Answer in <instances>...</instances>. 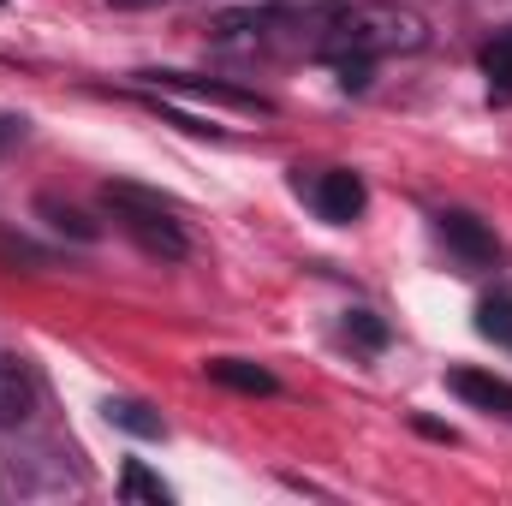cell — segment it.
<instances>
[{
    "instance_id": "obj_1",
    "label": "cell",
    "mask_w": 512,
    "mask_h": 506,
    "mask_svg": "<svg viewBox=\"0 0 512 506\" xmlns=\"http://www.w3.org/2000/svg\"><path fill=\"white\" fill-rule=\"evenodd\" d=\"M429 42V24L411 12V6H393V0H358V6H340L322 36H316V54L334 66V60H387V54H417Z\"/></svg>"
},
{
    "instance_id": "obj_2",
    "label": "cell",
    "mask_w": 512,
    "mask_h": 506,
    "mask_svg": "<svg viewBox=\"0 0 512 506\" xmlns=\"http://www.w3.org/2000/svg\"><path fill=\"white\" fill-rule=\"evenodd\" d=\"M102 203H108V215L120 221V233H126V239H137L149 256H161V262H179V256L191 251L179 209H173V203H161L155 191L114 179V185H102Z\"/></svg>"
},
{
    "instance_id": "obj_3",
    "label": "cell",
    "mask_w": 512,
    "mask_h": 506,
    "mask_svg": "<svg viewBox=\"0 0 512 506\" xmlns=\"http://www.w3.org/2000/svg\"><path fill=\"white\" fill-rule=\"evenodd\" d=\"M310 18L292 6H239L215 18V42L233 54H286V48H316V36H304Z\"/></svg>"
},
{
    "instance_id": "obj_4",
    "label": "cell",
    "mask_w": 512,
    "mask_h": 506,
    "mask_svg": "<svg viewBox=\"0 0 512 506\" xmlns=\"http://www.w3.org/2000/svg\"><path fill=\"white\" fill-rule=\"evenodd\" d=\"M298 197L316 209V221H328V227H352L358 215H364V203H370V191H364V179L352 173V167H316V173H298Z\"/></svg>"
},
{
    "instance_id": "obj_5",
    "label": "cell",
    "mask_w": 512,
    "mask_h": 506,
    "mask_svg": "<svg viewBox=\"0 0 512 506\" xmlns=\"http://www.w3.org/2000/svg\"><path fill=\"white\" fill-rule=\"evenodd\" d=\"M435 233H441L447 251L459 256V268H495V262H501V239H495L477 215H465V209L435 215Z\"/></svg>"
},
{
    "instance_id": "obj_6",
    "label": "cell",
    "mask_w": 512,
    "mask_h": 506,
    "mask_svg": "<svg viewBox=\"0 0 512 506\" xmlns=\"http://www.w3.org/2000/svg\"><path fill=\"white\" fill-rule=\"evenodd\" d=\"M143 78H155V84H167V90H185V96H209V102L239 108V114H274L268 96L239 90V84H209V78H197V72H143Z\"/></svg>"
},
{
    "instance_id": "obj_7",
    "label": "cell",
    "mask_w": 512,
    "mask_h": 506,
    "mask_svg": "<svg viewBox=\"0 0 512 506\" xmlns=\"http://www.w3.org/2000/svg\"><path fill=\"white\" fill-rule=\"evenodd\" d=\"M453 393L489 417H507L512 423V381L507 376H489V370H453Z\"/></svg>"
},
{
    "instance_id": "obj_8",
    "label": "cell",
    "mask_w": 512,
    "mask_h": 506,
    "mask_svg": "<svg viewBox=\"0 0 512 506\" xmlns=\"http://www.w3.org/2000/svg\"><path fill=\"white\" fill-rule=\"evenodd\" d=\"M36 411V376L18 358H0V429H18Z\"/></svg>"
},
{
    "instance_id": "obj_9",
    "label": "cell",
    "mask_w": 512,
    "mask_h": 506,
    "mask_svg": "<svg viewBox=\"0 0 512 506\" xmlns=\"http://www.w3.org/2000/svg\"><path fill=\"white\" fill-rule=\"evenodd\" d=\"M102 417H108L114 429H126V435H137V441H161V435H167L161 411H155V405H143V399H120V393H114V399L102 405Z\"/></svg>"
},
{
    "instance_id": "obj_10",
    "label": "cell",
    "mask_w": 512,
    "mask_h": 506,
    "mask_svg": "<svg viewBox=\"0 0 512 506\" xmlns=\"http://www.w3.org/2000/svg\"><path fill=\"white\" fill-rule=\"evenodd\" d=\"M203 370H209V381H221V387H233V393H274V387H280L268 370H256L245 358H209Z\"/></svg>"
},
{
    "instance_id": "obj_11",
    "label": "cell",
    "mask_w": 512,
    "mask_h": 506,
    "mask_svg": "<svg viewBox=\"0 0 512 506\" xmlns=\"http://www.w3.org/2000/svg\"><path fill=\"white\" fill-rule=\"evenodd\" d=\"M483 78H489V96L495 102H512V30H501L483 48Z\"/></svg>"
},
{
    "instance_id": "obj_12",
    "label": "cell",
    "mask_w": 512,
    "mask_h": 506,
    "mask_svg": "<svg viewBox=\"0 0 512 506\" xmlns=\"http://www.w3.org/2000/svg\"><path fill=\"white\" fill-rule=\"evenodd\" d=\"M477 334L495 340V346H512V298L507 292H495V298L477 304Z\"/></svg>"
},
{
    "instance_id": "obj_13",
    "label": "cell",
    "mask_w": 512,
    "mask_h": 506,
    "mask_svg": "<svg viewBox=\"0 0 512 506\" xmlns=\"http://www.w3.org/2000/svg\"><path fill=\"white\" fill-rule=\"evenodd\" d=\"M120 495H126V501H149V506H167V501H173V489H167L161 477H149L137 459L120 471Z\"/></svg>"
},
{
    "instance_id": "obj_14",
    "label": "cell",
    "mask_w": 512,
    "mask_h": 506,
    "mask_svg": "<svg viewBox=\"0 0 512 506\" xmlns=\"http://www.w3.org/2000/svg\"><path fill=\"white\" fill-rule=\"evenodd\" d=\"M346 340H358L364 352H382L387 346V322L376 310H346Z\"/></svg>"
},
{
    "instance_id": "obj_15",
    "label": "cell",
    "mask_w": 512,
    "mask_h": 506,
    "mask_svg": "<svg viewBox=\"0 0 512 506\" xmlns=\"http://www.w3.org/2000/svg\"><path fill=\"white\" fill-rule=\"evenodd\" d=\"M42 215H54V227H72V233H78V239H90V233H96V227H84V215H78V209H60V203H54V197H48V203H42Z\"/></svg>"
},
{
    "instance_id": "obj_16",
    "label": "cell",
    "mask_w": 512,
    "mask_h": 506,
    "mask_svg": "<svg viewBox=\"0 0 512 506\" xmlns=\"http://www.w3.org/2000/svg\"><path fill=\"white\" fill-rule=\"evenodd\" d=\"M18 131H24V120H0V149H6V143H12Z\"/></svg>"
}]
</instances>
